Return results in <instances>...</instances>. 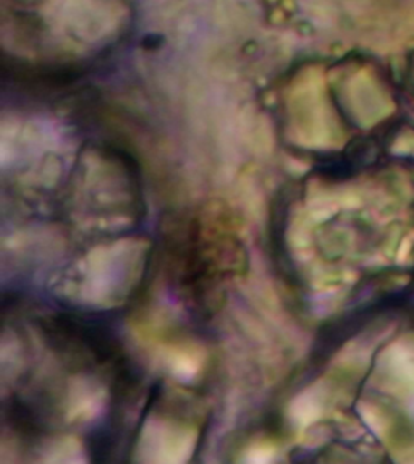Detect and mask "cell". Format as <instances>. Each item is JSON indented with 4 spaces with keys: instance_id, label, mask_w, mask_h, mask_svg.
<instances>
[{
    "instance_id": "obj_1",
    "label": "cell",
    "mask_w": 414,
    "mask_h": 464,
    "mask_svg": "<svg viewBox=\"0 0 414 464\" xmlns=\"http://www.w3.org/2000/svg\"><path fill=\"white\" fill-rule=\"evenodd\" d=\"M4 28L12 26L15 53H31V68L63 75L99 57L127 28L121 0H4Z\"/></svg>"
},
{
    "instance_id": "obj_2",
    "label": "cell",
    "mask_w": 414,
    "mask_h": 464,
    "mask_svg": "<svg viewBox=\"0 0 414 464\" xmlns=\"http://www.w3.org/2000/svg\"><path fill=\"white\" fill-rule=\"evenodd\" d=\"M408 80L414 86V53L408 57Z\"/></svg>"
}]
</instances>
